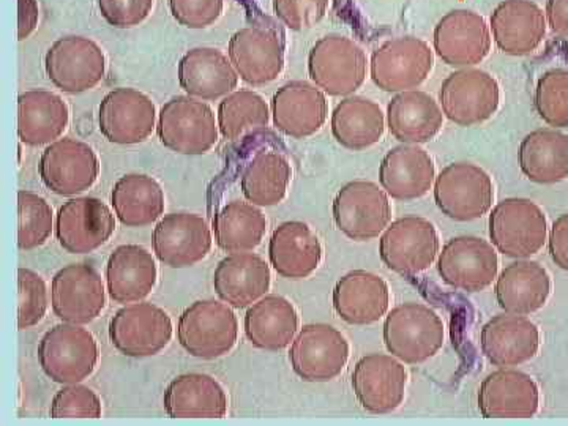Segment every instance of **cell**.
Wrapping results in <instances>:
<instances>
[{"label":"cell","mask_w":568,"mask_h":426,"mask_svg":"<svg viewBox=\"0 0 568 426\" xmlns=\"http://www.w3.org/2000/svg\"><path fill=\"white\" fill-rule=\"evenodd\" d=\"M488 226L497 252L515 260H529L548 241L547 215L525 197L500 201L489 215Z\"/></svg>","instance_id":"obj_1"},{"label":"cell","mask_w":568,"mask_h":426,"mask_svg":"<svg viewBox=\"0 0 568 426\" xmlns=\"http://www.w3.org/2000/svg\"><path fill=\"white\" fill-rule=\"evenodd\" d=\"M384 343L405 364H424L444 346L443 320L426 305L396 306L384 324Z\"/></svg>","instance_id":"obj_2"},{"label":"cell","mask_w":568,"mask_h":426,"mask_svg":"<svg viewBox=\"0 0 568 426\" xmlns=\"http://www.w3.org/2000/svg\"><path fill=\"white\" fill-rule=\"evenodd\" d=\"M99 345L78 324H59L41 338L39 361L44 375L58 384H80L99 362Z\"/></svg>","instance_id":"obj_3"},{"label":"cell","mask_w":568,"mask_h":426,"mask_svg":"<svg viewBox=\"0 0 568 426\" xmlns=\"http://www.w3.org/2000/svg\"><path fill=\"white\" fill-rule=\"evenodd\" d=\"M239 323L230 306L216 301H200L182 313L178 338L193 357L215 361L233 351L237 343Z\"/></svg>","instance_id":"obj_4"},{"label":"cell","mask_w":568,"mask_h":426,"mask_svg":"<svg viewBox=\"0 0 568 426\" xmlns=\"http://www.w3.org/2000/svg\"><path fill=\"white\" fill-rule=\"evenodd\" d=\"M219 125L207 103L175 97L159 114L156 134L164 148L182 155H203L219 142Z\"/></svg>","instance_id":"obj_5"},{"label":"cell","mask_w":568,"mask_h":426,"mask_svg":"<svg viewBox=\"0 0 568 426\" xmlns=\"http://www.w3.org/2000/svg\"><path fill=\"white\" fill-rule=\"evenodd\" d=\"M366 63L365 51L354 40L327 36L310 51V78L328 95L347 97L364 84Z\"/></svg>","instance_id":"obj_6"},{"label":"cell","mask_w":568,"mask_h":426,"mask_svg":"<svg viewBox=\"0 0 568 426\" xmlns=\"http://www.w3.org/2000/svg\"><path fill=\"white\" fill-rule=\"evenodd\" d=\"M435 201L448 219L473 222L491 209L495 186L487 171L476 164L454 163L437 175Z\"/></svg>","instance_id":"obj_7"},{"label":"cell","mask_w":568,"mask_h":426,"mask_svg":"<svg viewBox=\"0 0 568 426\" xmlns=\"http://www.w3.org/2000/svg\"><path fill=\"white\" fill-rule=\"evenodd\" d=\"M349 361L345 335L328 324H306L295 336L290 362L306 383H328L342 375Z\"/></svg>","instance_id":"obj_8"},{"label":"cell","mask_w":568,"mask_h":426,"mask_svg":"<svg viewBox=\"0 0 568 426\" xmlns=\"http://www.w3.org/2000/svg\"><path fill=\"white\" fill-rule=\"evenodd\" d=\"M334 220L338 230L353 241L366 242L379 237L392 220L386 190L373 182L346 183L336 194Z\"/></svg>","instance_id":"obj_9"},{"label":"cell","mask_w":568,"mask_h":426,"mask_svg":"<svg viewBox=\"0 0 568 426\" xmlns=\"http://www.w3.org/2000/svg\"><path fill=\"white\" fill-rule=\"evenodd\" d=\"M440 242L436 227L420 216L396 220L379 242L383 263L402 275H418L435 263Z\"/></svg>","instance_id":"obj_10"},{"label":"cell","mask_w":568,"mask_h":426,"mask_svg":"<svg viewBox=\"0 0 568 426\" xmlns=\"http://www.w3.org/2000/svg\"><path fill=\"white\" fill-rule=\"evenodd\" d=\"M44 70L55 88L67 93L91 91L106 73V58L95 41L84 37H63L44 58Z\"/></svg>","instance_id":"obj_11"},{"label":"cell","mask_w":568,"mask_h":426,"mask_svg":"<svg viewBox=\"0 0 568 426\" xmlns=\"http://www.w3.org/2000/svg\"><path fill=\"white\" fill-rule=\"evenodd\" d=\"M439 100L448 121L459 126L480 125L499 108V84L487 71L458 70L444 81Z\"/></svg>","instance_id":"obj_12"},{"label":"cell","mask_w":568,"mask_h":426,"mask_svg":"<svg viewBox=\"0 0 568 426\" xmlns=\"http://www.w3.org/2000/svg\"><path fill=\"white\" fill-rule=\"evenodd\" d=\"M110 338L112 346L126 357H152L170 345L173 323L160 306L130 305L112 317Z\"/></svg>","instance_id":"obj_13"},{"label":"cell","mask_w":568,"mask_h":426,"mask_svg":"<svg viewBox=\"0 0 568 426\" xmlns=\"http://www.w3.org/2000/svg\"><path fill=\"white\" fill-rule=\"evenodd\" d=\"M499 271L495 246L480 237L452 239L439 252L437 272L443 282L466 293H480L491 286Z\"/></svg>","instance_id":"obj_14"},{"label":"cell","mask_w":568,"mask_h":426,"mask_svg":"<svg viewBox=\"0 0 568 426\" xmlns=\"http://www.w3.org/2000/svg\"><path fill=\"white\" fill-rule=\"evenodd\" d=\"M433 69V51L424 40L386 41L372 55V80L384 92L414 91Z\"/></svg>","instance_id":"obj_15"},{"label":"cell","mask_w":568,"mask_h":426,"mask_svg":"<svg viewBox=\"0 0 568 426\" xmlns=\"http://www.w3.org/2000/svg\"><path fill=\"white\" fill-rule=\"evenodd\" d=\"M40 178L52 193L74 196L99 179L100 162L91 145L63 138L48 145L40 160Z\"/></svg>","instance_id":"obj_16"},{"label":"cell","mask_w":568,"mask_h":426,"mask_svg":"<svg viewBox=\"0 0 568 426\" xmlns=\"http://www.w3.org/2000/svg\"><path fill=\"white\" fill-rule=\"evenodd\" d=\"M51 304L63 323H92L106 305L102 276L89 264H71L52 278Z\"/></svg>","instance_id":"obj_17"},{"label":"cell","mask_w":568,"mask_h":426,"mask_svg":"<svg viewBox=\"0 0 568 426\" xmlns=\"http://www.w3.org/2000/svg\"><path fill=\"white\" fill-rule=\"evenodd\" d=\"M155 122V104L136 89H114L100 103V132L112 144L133 145L149 140Z\"/></svg>","instance_id":"obj_18"},{"label":"cell","mask_w":568,"mask_h":426,"mask_svg":"<svg viewBox=\"0 0 568 426\" xmlns=\"http://www.w3.org/2000/svg\"><path fill=\"white\" fill-rule=\"evenodd\" d=\"M115 219L103 201L77 197L59 209L55 235L71 254H88L106 244L114 234Z\"/></svg>","instance_id":"obj_19"},{"label":"cell","mask_w":568,"mask_h":426,"mask_svg":"<svg viewBox=\"0 0 568 426\" xmlns=\"http://www.w3.org/2000/svg\"><path fill=\"white\" fill-rule=\"evenodd\" d=\"M407 373L395 355H365L355 365L353 388L368 413L390 414L405 399Z\"/></svg>","instance_id":"obj_20"},{"label":"cell","mask_w":568,"mask_h":426,"mask_svg":"<svg viewBox=\"0 0 568 426\" xmlns=\"http://www.w3.org/2000/svg\"><path fill=\"white\" fill-rule=\"evenodd\" d=\"M152 244L160 263L173 268L192 267L211 252V227L194 213H171L156 224Z\"/></svg>","instance_id":"obj_21"},{"label":"cell","mask_w":568,"mask_h":426,"mask_svg":"<svg viewBox=\"0 0 568 426\" xmlns=\"http://www.w3.org/2000/svg\"><path fill=\"white\" fill-rule=\"evenodd\" d=\"M437 55L450 67L477 65L491 50V36L480 14L469 10L447 13L435 29Z\"/></svg>","instance_id":"obj_22"},{"label":"cell","mask_w":568,"mask_h":426,"mask_svg":"<svg viewBox=\"0 0 568 426\" xmlns=\"http://www.w3.org/2000/svg\"><path fill=\"white\" fill-rule=\"evenodd\" d=\"M327 114L324 92L310 82H287L272 99L274 125L294 140H304L320 132L327 121Z\"/></svg>","instance_id":"obj_23"},{"label":"cell","mask_w":568,"mask_h":426,"mask_svg":"<svg viewBox=\"0 0 568 426\" xmlns=\"http://www.w3.org/2000/svg\"><path fill=\"white\" fill-rule=\"evenodd\" d=\"M478 409L485 418H530L540 409V390L526 373L500 368L481 383Z\"/></svg>","instance_id":"obj_24"},{"label":"cell","mask_w":568,"mask_h":426,"mask_svg":"<svg viewBox=\"0 0 568 426\" xmlns=\"http://www.w3.org/2000/svg\"><path fill=\"white\" fill-rule=\"evenodd\" d=\"M540 343V331L526 316L504 313L481 328V351L499 368L528 364L538 354Z\"/></svg>","instance_id":"obj_25"},{"label":"cell","mask_w":568,"mask_h":426,"mask_svg":"<svg viewBox=\"0 0 568 426\" xmlns=\"http://www.w3.org/2000/svg\"><path fill=\"white\" fill-rule=\"evenodd\" d=\"M227 54L241 80L250 85L271 84L284 69L282 41L267 29L245 28L235 32Z\"/></svg>","instance_id":"obj_26"},{"label":"cell","mask_w":568,"mask_h":426,"mask_svg":"<svg viewBox=\"0 0 568 426\" xmlns=\"http://www.w3.org/2000/svg\"><path fill=\"white\" fill-rule=\"evenodd\" d=\"M493 37L508 55H528L547 36V18L532 0H504L491 14Z\"/></svg>","instance_id":"obj_27"},{"label":"cell","mask_w":568,"mask_h":426,"mask_svg":"<svg viewBox=\"0 0 568 426\" xmlns=\"http://www.w3.org/2000/svg\"><path fill=\"white\" fill-rule=\"evenodd\" d=\"M390 291L381 276L354 271L342 276L334 290L336 315L351 325H372L387 315Z\"/></svg>","instance_id":"obj_28"},{"label":"cell","mask_w":568,"mask_h":426,"mask_svg":"<svg viewBox=\"0 0 568 426\" xmlns=\"http://www.w3.org/2000/svg\"><path fill=\"white\" fill-rule=\"evenodd\" d=\"M271 267L253 253H234L216 265L213 287L234 308H246L271 290Z\"/></svg>","instance_id":"obj_29"},{"label":"cell","mask_w":568,"mask_h":426,"mask_svg":"<svg viewBox=\"0 0 568 426\" xmlns=\"http://www.w3.org/2000/svg\"><path fill=\"white\" fill-rule=\"evenodd\" d=\"M179 84L190 97L219 100L237 89L239 73L226 55L215 48H194L178 67Z\"/></svg>","instance_id":"obj_30"},{"label":"cell","mask_w":568,"mask_h":426,"mask_svg":"<svg viewBox=\"0 0 568 426\" xmlns=\"http://www.w3.org/2000/svg\"><path fill=\"white\" fill-rule=\"evenodd\" d=\"M435 181V163L428 152L417 145H398L381 163V186L394 200L414 201L424 197Z\"/></svg>","instance_id":"obj_31"},{"label":"cell","mask_w":568,"mask_h":426,"mask_svg":"<svg viewBox=\"0 0 568 426\" xmlns=\"http://www.w3.org/2000/svg\"><path fill=\"white\" fill-rule=\"evenodd\" d=\"M551 290V276L544 265L518 261L504 268L497 278V304L511 315L530 316L547 305Z\"/></svg>","instance_id":"obj_32"},{"label":"cell","mask_w":568,"mask_h":426,"mask_svg":"<svg viewBox=\"0 0 568 426\" xmlns=\"http://www.w3.org/2000/svg\"><path fill=\"white\" fill-rule=\"evenodd\" d=\"M268 256L283 278L304 280L320 267L323 245L308 224L286 222L272 234Z\"/></svg>","instance_id":"obj_33"},{"label":"cell","mask_w":568,"mask_h":426,"mask_svg":"<svg viewBox=\"0 0 568 426\" xmlns=\"http://www.w3.org/2000/svg\"><path fill=\"white\" fill-rule=\"evenodd\" d=\"M159 271L144 246L122 245L108 260V293L118 304L144 301L155 287Z\"/></svg>","instance_id":"obj_34"},{"label":"cell","mask_w":568,"mask_h":426,"mask_svg":"<svg viewBox=\"0 0 568 426\" xmlns=\"http://www.w3.org/2000/svg\"><path fill=\"white\" fill-rule=\"evenodd\" d=\"M163 405L173 418H222L230 402L219 381L203 373H189L171 381Z\"/></svg>","instance_id":"obj_35"},{"label":"cell","mask_w":568,"mask_h":426,"mask_svg":"<svg viewBox=\"0 0 568 426\" xmlns=\"http://www.w3.org/2000/svg\"><path fill=\"white\" fill-rule=\"evenodd\" d=\"M443 110L428 93L399 92L388 103V130L403 144H424L432 141L443 129Z\"/></svg>","instance_id":"obj_36"},{"label":"cell","mask_w":568,"mask_h":426,"mask_svg":"<svg viewBox=\"0 0 568 426\" xmlns=\"http://www.w3.org/2000/svg\"><path fill=\"white\" fill-rule=\"evenodd\" d=\"M298 331V315L294 305L282 295H265L250 306L245 316V334L257 349H286Z\"/></svg>","instance_id":"obj_37"},{"label":"cell","mask_w":568,"mask_h":426,"mask_svg":"<svg viewBox=\"0 0 568 426\" xmlns=\"http://www.w3.org/2000/svg\"><path fill=\"white\" fill-rule=\"evenodd\" d=\"M69 121V106L55 93L29 91L18 99V134L24 144H52L65 132Z\"/></svg>","instance_id":"obj_38"},{"label":"cell","mask_w":568,"mask_h":426,"mask_svg":"<svg viewBox=\"0 0 568 426\" xmlns=\"http://www.w3.org/2000/svg\"><path fill=\"white\" fill-rule=\"evenodd\" d=\"M519 168L529 181L552 185L568 179V136L556 129L529 133L519 145Z\"/></svg>","instance_id":"obj_39"},{"label":"cell","mask_w":568,"mask_h":426,"mask_svg":"<svg viewBox=\"0 0 568 426\" xmlns=\"http://www.w3.org/2000/svg\"><path fill=\"white\" fill-rule=\"evenodd\" d=\"M386 119L379 104L364 97H349L336 104L332 114V133L338 144L361 152L377 144L384 136Z\"/></svg>","instance_id":"obj_40"},{"label":"cell","mask_w":568,"mask_h":426,"mask_svg":"<svg viewBox=\"0 0 568 426\" xmlns=\"http://www.w3.org/2000/svg\"><path fill=\"white\" fill-rule=\"evenodd\" d=\"M111 204L123 226L144 227L163 215L164 193L151 175L126 174L115 182Z\"/></svg>","instance_id":"obj_41"},{"label":"cell","mask_w":568,"mask_h":426,"mask_svg":"<svg viewBox=\"0 0 568 426\" xmlns=\"http://www.w3.org/2000/svg\"><path fill=\"white\" fill-rule=\"evenodd\" d=\"M216 245L226 253L252 252L263 242L267 220L254 204L234 201L213 216Z\"/></svg>","instance_id":"obj_42"},{"label":"cell","mask_w":568,"mask_h":426,"mask_svg":"<svg viewBox=\"0 0 568 426\" xmlns=\"http://www.w3.org/2000/svg\"><path fill=\"white\" fill-rule=\"evenodd\" d=\"M291 178L293 170L282 153L263 152L246 164L241 178L242 193L248 203L272 207L286 196Z\"/></svg>","instance_id":"obj_43"},{"label":"cell","mask_w":568,"mask_h":426,"mask_svg":"<svg viewBox=\"0 0 568 426\" xmlns=\"http://www.w3.org/2000/svg\"><path fill=\"white\" fill-rule=\"evenodd\" d=\"M271 121L267 103L260 93L237 91L220 103L219 129L223 138L239 141L265 129Z\"/></svg>","instance_id":"obj_44"},{"label":"cell","mask_w":568,"mask_h":426,"mask_svg":"<svg viewBox=\"0 0 568 426\" xmlns=\"http://www.w3.org/2000/svg\"><path fill=\"white\" fill-rule=\"evenodd\" d=\"M52 233V207L39 194L18 192V246L24 252L47 244Z\"/></svg>","instance_id":"obj_45"},{"label":"cell","mask_w":568,"mask_h":426,"mask_svg":"<svg viewBox=\"0 0 568 426\" xmlns=\"http://www.w3.org/2000/svg\"><path fill=\"white\" fill-rule=\"evenodd\" d=\"M538 115L555 129H568V71L549 70L536 89Z\"/></svg>","instance_id":"obj_46"},{"label":"cell","mask_w":568,"mask_h":426,"mask_svg":"<svg viewBox=\"0 0 568 426\" xmlns=\"http://www.w3.org/2000/svg\"><path fill=\"white\" fill-rule=\"evenodd\" d=\"M48 310L47 284L29 268L18 271V328L26 331L43 321Z\"/></svg>","instance_id":"obj_47"},{"label":"cell","mask_w":568,"mask_h":426,"mask_svg":"<svg viewBox=\"0 0 568 426\" xmlns=\"http://www.w3.org/2000/svg\"><path fill=\"white\" fill-rule=\"evenodd\" d=\"M50 414L52 418H99L102 399L89 387L69 384L55 394Z\"/></svg>","instance_id":"obj_48"},{"label":"cell","mask_w":568,"mask_h":426,"mask_svg":"<svg viewBox=\"0 0 568 426\" xmlns=\"http://www.w3.org/2000/svg\"><path fill=\"white\" fill-rule=\"evenodd\" d=\"M331 0H274L276 17L293 31H306L323 20Z\"/></svg>","instance_id":"obj_49"},{"label":"cell","mask_w":568,"mask_h":426,"mask_svg":"<svg viewBox=\"0 0 568 426\" xmlns=\"http://www.w3.org/2000/svg\"><path fill=\"white\" fill-rule=\"evenodd\" d=\"M224 0H170L171 13L181 26L205 29L222 17Z\"/></svg>","instance_id":"obj_50"},{"label":"cell","mask_w":568,"mask_h":426,"mask_svg":"<svg viewBox=\"0 0 568 426\" xmlns=\"http://www.w3.org/2000/svg\"><path fill=\"white\" fill-rule=\"evenodd\" d=\"M153 0H99L103 20L112 28L132 29L148 20Z\"/></svg>","instance_id":"obj_51"},{"label":"cell","mask_w":568,"mask_h":426,"mask_svg":"<svg viewBox=\"0 0 568 426\" xmlns=\"http://www.w3.org/2000/svg\"><path fill=\"white\" fill-rule=\"evenodd\" d=\"M548 248L552 263L568 272V213L552 223L548 235Z\"/></svg>","instance_id":"obj_52"},{"label":"cell","mask_w":568,"mask_h":426,"mask_svg":"<svg viewBox=\"0 0 568 426\" xmlns=\"http://www.w3.org/2000/svg\"><path fill=\"white\" fill-rule=\"evenodd\" d=\"M39 13L37 0H18V40L24 41L36 32Z\"/></svg>","instance_id":"obj_53"},{"label":"cell","mask_w":568,"mask_h":426,"mask_svg":"<svg viewBox=\"0 0 568 426\" xmlns=\"http://www.w3.org/2000/svg\"><path fill=\"white\" fill-rule=\"evenodd\" d=\"M547 18L552 31L568 39V0H548Z\"/></svg>","instance_id":"obj_54"}]
</instances>
